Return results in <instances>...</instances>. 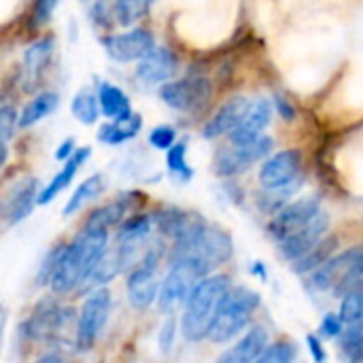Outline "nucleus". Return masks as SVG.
Wrapping results in <instances>:
<instances>
[{
	"label": "nucleus",
	"instance_id": "nucleus-22",
	"mask_svg": "<svg viewBox=\"0 0 363 363\" xmlns=\"http://www.w3.org/2000/svg\"><path fill=\"white\" fill-rule=\"evenodd\" d=\"M89 155H91V149H89V147L77 149V151L72 153V157L64 162L62 170H60V172L49 181V185H47L45 189H40V194H38V204H40V206H45V204L53 202L62 191H66V187L72 183V179L77 177L79 168L87 162V157H89Z\"/></svg>",
	"mask_w": 363,
	"mask_h": 363
},
{
	"label": "nucleus",
	"instance_id": "nucleus-37",
	"mask_svg": "<svg viewBox=\"0 0 363 363\" xmlns=\"http://www.w3.org/2000/svg\"><path fill=\"white\" fill-rule=\"evenodd\" d=\"M17 123H19L17 111L13 106H0V143H6L13 136Z\"/></svg>",
	"mask_w": 363,
	"mask_h": 363
},
{
	"label": "nucleus",
	"instance_id": "nucleus-9",
	"mask_svg": "<svg viewBox=\"0 0 363 363\" xmlns=\"http://www.w3.org/2000/svg\"><path fill=\"white\" fill-rule=\"evenodd\" d=\"M272 149H274V140L266 134L251 145H242V147L228 145V147L219 149L215 155V172L219 177H228V179L238 177V174L247 172L251 166H255L257 162L270 157Z\"/></svg>",
	"mask_w": 363,
	"mask_h": 363
},
{
	"label": "nucleus",
	"instance_id": "nucleus-2",
	"mask_svg": "<svg viewBox=\"0 0 363 363\" xmlns=\"http://www.w3.org/2000/svg\"><path fill=\"white\" fill-rule=\"evenodd\" d=\"M108 249V230L83 228L66 247L60 264L51 277V291L55 296H68L81 289L91 277L96 264Z\"/></svg>",
	"mask_w": 363,
	"mask_h": 363
},
{
	"label": "nucleus",
	"instance_id": "nucleus-13",
	"mask_svg": "<svg viewBox=\"0 0 363 363\" xmlns=\"http://www.w3.org/2000/svg\"><path fill=\"white\" fill-rule=\"evenodd\" d=\"M106 53L111 60L128 64V62H140L153 47L155 38L145 28H134L123 34H111L102 40Z\"/></svg>",
	"mask_w": 363,
	"mask_h": 363
},
{
	"label": "nucleus",
	"instance_id": "nucleus-35",
	"mask_svg": "<svg viewBox=\"0 0 363 363\" xmlns=\"http://www.w3.org/2000/svg\"><path fill=\"white\" fill-rule=\"evenodd\" d=\"M64 247H66V245H55V247L45 255V259H43V264H40V268H38V274H36V285H49V283H51V277H53V272H55V268H57V264H60V257H62V253H64Z\"/></svg>",
	"mask_w": 363,
	"mask_h": 363
},
{
	"label": "nucleus",
	"instance_id": "nucleus-12",
	"mask_svg": "<svg viewBox=\"0 0 363 363\" xmlns=\"http://www.w3.org/2000/svg\"><path fill=\"white\" fill-rule=\"evenodd\" d=\"M321 211V204L317 198H300L294 200L289 204H285L268 223V232L270 236L277 240V245H281L285 238H289L294 232H298L302 225H306L317 213Z\"/></svg>",
	"mask_w": 363,
	"mask_h": 363
},
{
	"label": "nucleus",
	"instance_id": "nucleus-45",
	"mask_svg": "<svg viewBox=\"0 0 363 363\" xmlns=\"http://www.w3.org/2000/svg\"><path fill=\"white\" fill-rule=\"evenodd\" d=\"M349 362L351 363H363V338H362V342L355 347V351L349 355Z\"/></svg>",
	"mask_w": 363,
	"mask_h": 363
},
{
	"label": "nucleus",
	"instance_id": "nucleus-10",
	"mask_svg": "<svg viewBox=\"0 0 363 363\" xmlns=\"http://www.w3.org/2000/svg\"><path fill=\"white\" fill-rule=\"evenodd\" d=\"M70 317V308L60 306L53 298H45L34 306L30 317L23 321L21 334L32 342H47L66 328Z\"/></svg>",
	"mask_w": 363,
	"mask_h": 363
},
{
	"label": "nucleus",
	"instance_id": "nucleus-44",
	"mask_svg": "<svg viewBox=\"0 0 363 363\" xmlns=\"http://www.w3.org/2000/svg\"><path fill=\"white\" fill-rule=\"evenodd\" d=\"M36 363H66V359L60 353H47V355H43Z\"/></svg>",
	"mask_w": 363,
	"mask_h": 363
},
{
	"label": "nucleus",
	"instance_id": "nucleus-33",
	"mask_svg": "<svg viewBox=\"0 0 363 363\" xmlns=\"http://www.w3.org/2000/svg\"><path fill=\"white\" fill-rule=\"evenodd\" d=\"M166 166L181 181H189L194 177V170L187 164V143H174L166 151Z\"/></svg>",
	"mask_w": 363,
	"mask_h": 363
},
{
	"label": "nucleus",
	"instance_id": "nucleus-20",
	"mask_svg": "<svg viewBox=\"0 0 363 363\" xmlns=\"http://www.w3.org/2000/svg\"><path fill=\"white\" fill-rule=\"evenodd\" d=\"M268 347H270L268 330L264 325H255L245 336H240L236 345L223 351L215 363H255Z\"/></svg>",
	"mask_w": 363,
	"mask_h": 363
},
{
	"label": "nucleus",
	"instance_id": "nucleus-24",
	"mask_svg": "<svg viewBox=\"0 0 363 363\" xmlns=\"http://www.w3.org/2000/svg\"><path fill=\"white\" fill-rule=\"evenodd\" d=\"M98 104L100 111L104 113V117H108L111 121L115 119H125L132 115V106H130V98L123 94V89H119L113 83H100L98 87Z\"/></svg>",
	"mask_w": 363,
	"mask_h": 363
},
{
	"label": "nucleus",
	"instance_id": "nucleus-34",
	"mask_svg": "<svg viewBox=\"0 0 363 363\" xmlns=\"http://www.w3.org/2000/svg\"><path fill=\"white\" fill-rule=\"evenodd\" d=\"M296 362V347L291 342H277V345H270L262 357L255 363H294Z\"/></svg>",
	"mask_w": 363,
	"mask_h": 363
},
{
	"label": "nucleus",
	"instance_id": "nucleus-11",
	"mask_svg": "<svg viewBox=\"0 0 363 363\" xmlns=\"http://www.w3.org/2000/svg\"><path fill=\"white\" fill-rule=\"evenodd\" d=\"M302 170V151L300 149H283L264 160L259 168V185L264 189H279L300 181Z\"/></svg>",
	"mask_w": 363,
	"mask_h": 363
},
{
	"label": "nucleus",
	"instance_id": "nucleus-27",
	"mask_svg": "<svg viewBox=\"0 0 363 363\" xmlns=\"http://www.w3.org/2000/svg\"><path fill=\"white\" fill-rule=\"evenodd\" d=\"M338 247V240L334 236H325L319 245H315L308 253H304L300 259L294 262V270L298 274H311L317 268H321L328 259L334 257V251Z\"/></svg>",
	"mask_w": 363,
	"mask_h": 363
},
{
	"label": "nucleus",
	"instance_id": "nucleus-4",
	"mask_svg": "<svg viewBox=\"0 0 363 363\" xmlns=\"http://www.w3.org/2000/svg\"><path fill=\"white\" fill-rule=\"evenodd\" d=\"M259 304L262 298L257 291L249 287H230L217 308L215 321L208 332V340L215 345H223L240 336L255 317Z\"/></svg>",
	"mask_w": 363,
	"mask_h": 363
},
{
	"label": "nucleus",
	"instance_id": "nucleus-18",
	"mask_svg": "<svg viewBox=\"0 0 363 363\" xmlns=\"http://www.w3.org/2000/svg\"><path fill=\"white\" fill-rule=\"evenodd\" d=\"M251 106V100L247 96H234L230 98L228 102H223L219 106V111L204 123L202 128V136L206 140H215V138H221V136H230L236 125L242 121V117L247 115Z\"/></svg>",
	"mask_w": 363,
	"mask_h": 363
},
{
	"label": "nucleus",
	"instance_id": "nucleus-31",
	"mask_svg": "<svg viewBox=\"0 0 363 363\" xmlns=\"http://www.w3.org/2000/svg\"><path fill=\"white\" fill-rule=\"evenodd\" d=\"M70 111H72V115L77 117V121H81V123H85V125L96 123V121H98V117H100L98 96H94V94H91V91H87V89L79 91V94L72 98Z\"/></svg>",
	"mask_w": 363,
	"mask_h": 363
},
{
	"label": "nucleus",
	"instance_id": "nucleus-7",
	"mask_svg": "<svg viewBox=\"0 0 363 363\" xmlns=\"http://www.w3.org/2000/svg\"><path fill=\"white\" fill-rule=\"evenodd\" d=\"M162 259V249L160 247H149L145 255L138 259V264L128 272V300L134 308L145 311L153 302H157L160 296V279H157V268Z\"/></svg>",
	"mask_w": 363,
	"mask_h": 363
},
{
	"label": "nucleus",
	"instance_id": "nucleus-25",
	"mask_svg": "<svg viewBox=\"0 0 363 363\" xmlns=\"http://www.w3.org/2000/svg\"><path fill=\"white\" fill-rule=\"evenodd\" d=\"M200 217L198 215H191V213H185L181 208H162L153 215V225L164 234V236H170L172 240L179 238L183 232H187Z\"/></svg>",
	"mask_w": 363,
	"mask_h": 363
},
{
	"label": "nucleus",
	"instance_id": "nucleus-40",
	"mask_svg": "<svg viewBox=\"0 0 363 363\" xmlns=\"http://www.w3.org/2000/svg\"><path fill=\"white\" fill-rule=\"evenodd\" d=\"M60 0H36V9H34V17H36V23H45L51 19L55 6H57Z\"/></svg>",
	"mask_w": 363,
	"mask_h": 363
},
{
	"label": "nucleus",
	"instance_id": "nucleus-6",
	"mask_svg": "<svg viewBox=\"0 0 363 363\" xmlns=\"http://www.w3.org/2000/svg\"><path fill=\"white\" fill-rule=\"evenodd\" d=\"M111 291L106 287H96L85 298L79 319H77V334H74V347L79 353L91 351L98 342L102 330L106 328V321L111 317Z\"/></svg>",
	"mask_w": 363,
	"mask_h": 363
},
{
	"label": "nucleus",
	"instance_id": "nucleus-8",
	"mask_svg": "<svg viewBox=\"0 0 363 363\" xmlns=\"http://www.w3.org/2000/svg\"><path fill=\"white\" fill-rule=\"evenodd\" d=\"M213 96V81L206 77H185L168 81L160 87V98L166 106L179 113H194L202 108Z\"/></svg>",
	"mask_w": 363,
	"mask_h": 363
},
{
	"label": "nucleus",
	"instance_id": "nucleus-1",
	"mask_svg": "<svg viewBox=\"0 0 363 363\" xmlns=\"http://www.w3.org/2000/svg\"><path fill=\"white\" fill-rule=\"evenodd\" d=\"M232 249L228 232L198 219L187 232L174 238L168 262L189 268L202 281L215 274V270L232 257Z\"/></svg>",
	"mask_w": 363,
	"mask_h": 363
},
{
	"label": "nucleus",
	"instance_id": "nucleus-21",
	"mask_svg": "<svg viewBox=\"0 0 363 363\" xmlns=\"http://www.w3.org/2000/svg\"><path fill=\"white\" fill-rule=\"evenodd\" d=\"M138 204V191H128L123 196H119L113 202H106L98 208H94L87 219H85V228H96V230H111L115 225L123 223L125 213H130L132 208H136Z\"/></svg>",
	"mask_w": 363,
	"mask_h": 363
},
{
	"label": "nucleus",
	"instance_id": "nucleus-19",
	"mask_svg": "<svg viewBox=\"0 0 363 363\" xmlns=\"http://www.w3.org/2000/svg\"><path fill=\"white\" fill-rule=\"evenodd\" d=\"M38 181L36 179H26L19 181L2 200L0 213L6 219L9 225L23 221L28 215H32L34 206L38 204Z\"/></svg>",
	"mask_w": 363,
	"mask_h": 363
},
{
	"label": "nucleus",
	"instance_id": "nucleus-14",
	"mask_svg": "<svg viewBox=\"0 0 363 363\" xmlns=\"http://www.w3.org/2000/svg\"><path fill=\"white\" fill-rule=\"evenodd\" d=\"M328 230H330V217L328 213L321 208L306 225H302L298 232H294L289 238H285L279 249L281 253L289 259V262H296L300 259L304 253H308L315 245H319L325 236H328Z\"/></svg>",
	"mask_w": 363,
	"mask_h": 363
},
{
	"label": "nucleus",
	"instance_id": "nucleus-28",
	"mask_svg": "<svg viewBox=\"0 0 363 363\" xmlns=\"http://www.w3.org/2000/svg\"><path fill=\"white\" fill-rule=\"evenodd\" d=\"M51 53H53V38H49V36H45L28 47V51L23 55V66H26V74L30 81H36L43 74V70L47 68V64L51 60Z\"/></svg>",
	"mask_w": 363,
	"mask_h": 363
},
{
	"label": "nucleus",
	"instance_id": "nucleus-3",
	"mask_svg": "<svg viewBox=\"0 0 363 363\" xmlns=\"http://www.w3.org/2000/svg\"><path fill=\"white\" fill-rule=\"evenodd\" d=\"M230 287L232 283H230V277L225 274H211L196 283V287L189 291L187 300L183 302L185 311L181 317V332L185 340L202 342L208 338L217 308Z\"/></svg>",
	"mask_w": 363,
	"mask_h": 363
},
{
	"label": "nucleus",
	"instance_id": "nucleus-42",
	"mask_svg": "<svg viewBox=\"0 0 363 363\" xmlns=\"http://www.w3.org/2000/svg\"><path fill=\"white\" fill-rule=\"evenodd\" d=\"M77 149H74V140L72 138H68V140H64L60 147H57V151H55V160L57 162H66V160H70L72 157V153H74Z\"/></svg>",
	"mask_w": 363,
	"mask_h": 363
},
{
	"label": "nucleus",
	"instance_id": "nucleus-26",
	"mask_svg": "<svg viewBox=\"0 0 363 363\" xmlns=\"http://www.w3.org/2000/svg\"><path fill=\"white\" fill-rule=\"evenodd\" d=\"M104 187H106V179H104L102 174H91V177H87V179L74 189V194H72L70 200L66 202L62 215H64V217H72L74 213L83 211L91 200H96V198L104 191Z\"/></svg>",
	"mask_w": 363,
	"mask_h": 363
},
{
	"label": "nucleus",
	"instance_id": "nucleus-30",
	"mask_svg": "<svg viewBox=\"0 0 363 363\" xmlns=\"http://www.w3.org/2000/svg\"><path fill=\"white\" fill-rule=\"evenodd\" d=\"M338 317L345 325H353L363 321V279L357 281L342 298H340V311Z\"/></svg>",
	"mask_w": 363,
	"mask_h": 363
},
{
	"label": "nucleus",
	"instance_id": "nucleus-17",
	"mask_svg": "<svg viewBox=\"0 0 363 363\" xmlns=\"http://www.w3.org/2000/svg\"><path fill=\"white\" fill-rule=\"evenodd\" d=\"M179 70V57L168 47H153L136 66V79L147 85L168 83Z\"/></svg>",
	"mask_w": 363,
	"mask_h": 363
},
{
	"label": "nucleus",
	"instance_id": "nucleus-15",
	"mask_svg": "<svg viewBox=\"0 0 363 363\" xmlns=\"http://www.w3.org/2000/svg\"><path fill=\"white\" fill-rule=\"evenodd\" d=\"M272 115H274V106L270 100H266V98L253 100L247 115L242 117V121L230 134V145L242 147V145H251L257 138H262L272 121Z\"/></svg>",
	"mask_w": 363,
	"mask_h": 363
},
{
	"label": "nucleus",
	"instance_id": "nucleus-5",
	"mask_svg": "<svg viewBox=\"0 0 363 363\" xmlns=\"http://www.w3.org/2000/svg\"><path fill=\"white\" fill-rule=\"evenodd\" d=\"M362 279L363 245H359L334 255L321 268L311 272V287L317 291H334L338 298H342Z\"/></svg>",
	"mask_w": 363,
	"mask_h": 363
},
{
	"label": "nucleus",
	"instance_id": "nucleus-39",
	"mask_svg": "<svg viewBox=\"0 0 363 363\" xmlns=\"http://www.w3.org/2000/svg\"><path fill=\"white\" fill-rule=\"evenodd\" d=\"M174 336H177V321L174 319H168L160 332V347L164 353H168L174 345Z\"/></svg>",
	"mask_w": 363,
	"mask_h": 363
},
{
	"label": "nucleus",
	"instance_id": "nucleus-16",
	"mask_svg": "<svg viewBox=\"0 0 363 363\" xmlns=\"http://www.w3.org/2000/svg\"><path fill=\"white\" fill-rule=\"evenodd\" d=\"M200 279L185 266L181 264H170L166 279L162 281L160 296H157V306L164 313H170L177 304L185 302L189 291L196 287Z\"/></svg>",
	"mask_w": 363,
	"mask_h": 363
},
{
	"label": "nucleus",
	"instance_id": "nucleus-41",
	"mask_svg": "<svg viewBox=\"0 0 363 363\" xmlns=\"http://www.w3.org/2000/svg\"><path fill=\"white\" fill-rule=\"evenodd\" d=\"M272 106L277 108L279 117H283L285 121H294V119H296V106H294L287 98L274 96V104H272Z\"/></svg>",
	"mask_w": 363,
	"mask_h": 363
},
{
	"label": "nucleus",
	"instance_id": "nucleus-36",
	"mask_svg": "<svg viewBox=\"0 0 363 363\" xmlns=\"http://www.w3.org/2000/svg\"><path fill=\"white\" fill-rule=\"evenodd\" d=\"M174 143H177V130L172 125H157L149 134V145L160 151H168Z\"/></svg>",
	"mask_w": 363,
	"mask_h": 363
},
{
	"label": "nucleus",
	"instance_id": "nucleus-23",
	"mask_svg": "<svg viewBox=\"0 0 363 363\" xmlns=\"http://www.w3.org/2000/svg\"><path fill=\"white\" fill-rule=\"evenodd\" d=\"M140 128H143V117L138 113H132L125 119H115V121L100 125L98 140L104 145H123V143L136 138Z\"/></svg>",
	"mask_w": 363,
	"mask_h": 363
},
{
	"label": "nucleus",
	"instance_id": "nucleus-38",
	"mask_svg": "<svg viewBox=\"0 0 363 363\" xmlns=\"http://www.w3.org/2000/svg\"><path fill=\"white\" fill-rule=\"evenodd\" d=\"M321 336H325V338H340V334H342V330H345V323L340 321V317L338 315H325L323 317V321H321Z\"/></svg>",
	"mask_w": 363,
	"mask_h": 363
},
{
	"label": "nucleus",
	"instance_id": "nucleus-29",
	"mask_svg": "<svg viewBox=\"0 0 363 363\" xmlns=\"http://www.w3.org/2000/svg\"><path fill=\"white\" fill-rule=\"evenodd\" d=\"M57 102H60V98H57L55 91H43V94H38L36 98H32L26 104V108H23V113L19 117V125L21 128H30V125L38 123L40 119H45L47 115H51L57 108Z\"/></svg>",
	"mask_w": 363,
	"mask_h": 363
},
{
	"label": "nucleus",
	"instance_id": "nucleus-32",
	"mask_svg": "<svg viewBox=\"0 0 363 363\" xmlns=\"http://www.w3.org/2000/svg\"><path fill=\"white\" fill-rule=\"evenodd\" d=\"M155 0H115V19L121 26H132L143 19Z\"/></svg>",
	"mask_w": 363,
	"mask_h": 363
},
{
	"label": "nucleus",
	"instance_id": "nucleus-46",
	"mask_svg": "<svg viewBox=\"0 0 363 363\" xmlns=\"http://www.w3.org/2000/svg\"><path fill=\"white\" fill-rule=\"evenodd\" d=\"M6 160H9V149H6L4 143H0V170H2V166L6 164Z\"/></svg>",
	"mask_w": 363,
	"mask_h": 363
},
{
	"label": "nucleus",
	"instance_id": "nucleus-43",
	"mask_svg": "<svg viewBox=\"0 0 363 363\" xmlns=\"http://www.w3.org/2000/svg\"><path fill=\"white\" fill-rule=\"evenodd\" d=\"M306 342H308V349H311V353H313L315 362H317V363L325 362V351H323L321 342H319V340H317L315 336H308V338H306Z\"/></svg>",
	"mask_w": 363,
	"mask_h": 363
}]
</instances>
